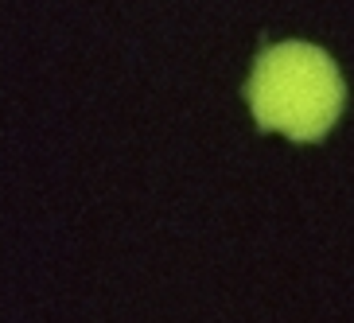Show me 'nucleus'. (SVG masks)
<instances>
[{
	"label": "nucleus",
	"mask_w": 354,
	"mask_h": 323,
	"mask_svg": "<svg viewBox=\"0 0 354 323\" xmlns=\"http://www.w3.org/2000/svg\"><path fill=\"white\" fill-rule=\"evenodd\" d=\"M261 129H277L292 140H319L343 113L339 66L312 43H277L257 59L245 86Z\"/></svg>",
	"instance_id": "nucleus-1"
}]
</instances>
